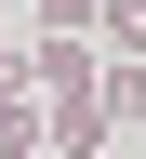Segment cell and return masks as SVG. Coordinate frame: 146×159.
<instances>
[{"label": "cell", "mask_w": 146, "mask_h": 159, "mask_svg": "<svg viewBox=\"0 0 146 159\" xmlns=\"http://www.w3.org/2000/svg\"><path fill=\"white\" fill-rule=\"evenodd\" d=\"M0 27H13V0H0Z\"/></svg>", "instance_id": "obj_4"}, {"label": "cell", "mask_w": 146, "mask_h": 159, "mask_svg": "<svg viewBox=\"0 0 146 159\" xmlns=\"http://www.w3.org/2000/svg\"><path fill=\"white\" fill-rule=\"evenodd\" d=\"M106 159H120V146H106Z\"/></svg>", "instance_id": "obj_6"}, {"label": "cell", "mask_w": 146, "mask_h": 159, "mask_svg": "<svg viewBox=\"0 0 146 159\" xmlns=\"http://www.w3.org/2000/svg\"><path fill=\"white\" fill-rule=\"evenodd\" d=\"M40 159H53V146H40Z\"/></svg>", "instance_id": "obj_5"}, {"label": "cell", "mask_w": 146, "mask_h": 159, "mask_svg": "<svg viewBox=\"0 0 146 159\" xmlns=\"http://www.w3.org/2000/svg\"><path fill=\"white\" fill-rule=\"evenodd\" d=\"M106 133H146V66H106Z\"/></svg>", "instance_id": "obj_2"}, {"label": "cell", "mask_w": 146, "mask_h": 159, "mask_svg": "<svg viewBox=\"0 0 146 159\" xmlns=\"http://www.w3.org/2000/svg\"><path fill=\"white\" fill-rule=\"evenodd\" d=\"M80 27H106V0H40V40H80Z\"/></svg>", "instance_id": "obj_3"}, {"label": "cell", "mask_w": 146, "mask_h": 159, "mask_svg": "<svg viewBox=\"0 0 146 159\" xmlns=\"http://www.w3.org/2000/svg\"><path fill=\"white\" fill-rule=\"evenodd\" d=\"M106 66H146V0H106Z\"/></svg>", "instance_id": "obj_1"}]
</instances>
